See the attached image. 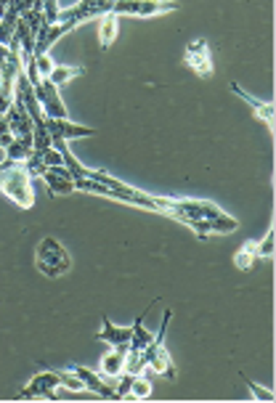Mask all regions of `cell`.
I'll return each mask as SVG.
<instances>
[{
  "mask_svg": "<svg viewBox=\"0 0 276 403\" xmlns=\"http://www.w3.org/2000/svg\"><path fill=\"white\" fill-rule=\"evenodd\" d=\"M210 223V234H231V231H237L239 228V221L237 218H231V215H218V218H213Z\"/></svg>",
  "mask_w": 276,
  "mask_h": 403,
  "instance_id": "d6986e66",
  "label": "cell"
},
{
  "mask_svg": "<svg viewBox=\"0 0 276 403\" xmlns=\"http://www.w3.org/2000/svg\"><path fill=\"white\" fill-rule=\"evenodd\" d=\"M40 181L48 186V191H51L54 197H56V194H59V197L75 194V183L69 181V178H61V175H56V173H54L51 167H48V170H45L43 175H40Z\"/></svg>",
  "mask_w": 276,
  "mask_h": 403,
  "instance_id": "4fadbf2b",
  "label": "cell"
},
{
  "mask_svg": "<svg viewBox=\"0 0 276 403\" xmlns=\"http://www.w3.org/2000/svg\"><path fill=\"white\" fill-rule=\"evenodd\" d=\"M11 141H14V133H0V149H5Z\"/></svg>",
  "mask_w": 276,
  "mask_h": 403,
  "instance_id": "f546056e",
  "label": "cell"
},
{
  "mask_svg": "<svg viewBox=\"0 0 276 403\" xmlns=\"http://www.w3.org/2000/svg\"><path fill=\"white\" fill-rule=\"evenodd\" d=\"M61 382L56 371H40L21 390V398H56V387Z\"/></svg>",
  "mask_w": 276,
  "mask_h": 403,
  "instance_id": "9c48e42d",
  "label": "cell"
},
{
  "mask_svg": "<svg viewBox=\"0 0 276 403\" xmlns=\"http://www.w3.org/2000/svg\"><path fill=\"white\" fill-rule=\"evenodd\" d=\"M8 53H11V51H8V45H3V42H0V56H3V59H5V56H8Z\"/></svg>",
  "mask_w": 276,
  "mask_h": 403,
  "instance_id": "4dcf8cb0",
  "label": "cell"
},
{
  "mask_svg": "<svg viewBox=\"0 0 276 403\" xmlns=\"http://www.w3.org/2000/svg\"><path fill=\"white\" fill-rule=\"evenodd\" d=\"M133 337V323L130 326H117L109 316H101V332L96 334V340L109 343L112 347H128Z\"/></svg>",
  "mask_w": 276,
  "mask_h": 403,
  "instance_id": "30bf717a",
  "label": "cell"
},
{
  "mask_svg": "<svg viewBox=\"0 0 276 403\" xmlns=\"http://www.w3.org/2000/svg\"><path fill=\"white\" fill-rule=\"evenodd\" d=\"M112 3H115V0H80L78 5L59 11V21H72V24H78L80 27L82 21L101 19L104 14H109V11H112ZM59 21H56V24H59Z\"/></svg>",
  "mask_w": 276,
  "mask_h": 403,
  "instance_id": "5b68a950",
  "label": "cell"
},
{
  "mask_svg": "<svg viewBox=\"0 0 276 403\" xmlns=\"http://www.w3.org/2000/svg\"><path fill=\"white\" fill-rule=\"evenodd\" d=\"M231 93L244 101V103H247V106L255 112L257 117L268 125V130H274V103H263V101H257L255 96H250V93H247V90H244L239 82H231Z\"/></svg>",
  "mask_w": 276,
  "mask_h": 403,
  "instance_id": "8fae6325",
  "label": "cell"
},
{
  "mask_svg": "<svg viewBox=\"0 0 276 403\" xmlns=\"http://www.w3.org/2000/svg\"><path fill=\"white\" fill-rule=\"evenodd\" d=\"M80 75H85V66H61V64H56L54 72L48 75V80L54 82L56 88H61V85H67L72 77H80Z\"/></svg>",
  "mask_w": 276,
  "mask_h": 403,
  "instance_id": "2e32d148",
  "label": "cell"
},
{
  "mask_svg": "<svg viewBox=\"0 0 276 403\" xmlns=\"http://www.w3.org/2000/svg\"><path fill=\"white\" fill-rule=\"evenodd\" d=\"M154 302H157V300H152V305H149V308L143 310V316H146V313H149V310L154 308ZM143 316H138L136 321H133V337H130V345H128V350H143L146 345L152 343V337H154L152 332H146V326H143Z\"/></svg>",
  "mask_w": 276,
  "mask_h": 403,
  "instance_id": "5bb4252c",
  "label": "cell"
},
{
  "mask_svg": "<svg viewBox=\"0 0 276 403\" xmlns=\"http://www.w3.org/2000/svg\"><path fill=\"white\" fill-rule=\"evenodd\" d=\"M43 125L51 136V141H69V138H91L96 136V127H85V125H75L69 120H56V117H43Z\"/></svg>",
  "mask_w": 276,
  "mask_h": 403,
  "instance_id": "ba28073f",
  "label": "cell"
},
{
  "mask_svg": "<svg viewBox=\"0 0 276 403\" xmlns=\"http://www.w3.org/2000/svg\"><path fill=\"white\" fill-rule=\"evenodd\" d=\"M56 374H59V382L64 384V387H69L72 393H85V384H82V380L75 377L72 371H56Z\"/></svg>",
  "mask_w": 276,
  "mask_h": 403,
  "instance_id": "cb8c5ba5",
  "label": "cell"
},
{
  "mask_svg": "<svg viewBox=\"0 0 276 403\" xmlns=\"http://www.w3.org/2000/svg\"><path fill=\"white\" fill-rule=\"evenodd\" d=\"M125 353H128V347H112V353H106L104 361H101V374L104 377H119L122 363H125Z\"/></svg>",
  "mask_w": 276,
  "mask_h": 403,
  "instance_id": "9a60e30c",
  "label": "cell"
},
{
  "mask_svg": "<svg viewBox=\"0 0 276 403\" xmlns=\"http://www.w3.org/2000/svg\"><path fill=\"white\" fill-rule=\"evenodd\" d=\"M257 260V255H255V242H247V244H242L237 249V255H234V262H237V268L239 271H253V265H255Z\"/></svg>",
  "mask_w": 276,
  "mask_h": 403,
  "instance_id": "e0dca14e",
  "label": "cell"
},
{
  "mask_svg": "<svg viewBox=\"0 0 276 403\" xmlns=\"http://www.w3.org/2000/svg\"><path fill=\"white\" fill-rule=\"evenodd\" d=\"M0 194H5L21 210L35 207V191H32V175L27 173L24 162L5 160L0 164Z\"/></svg>",
  "mask_w": 276,
  "mask_h": 403,
  "instance_id": "6da1fadb",
  "label": "cell"
},
{
  "mask_svg": "<svg viewBox=\"0 0 276 403\" xmlns=\"http://www.w3.org/2000/svg\"><path fill=\"white\" fill-rule=\"evenodd\" d=\"M35 265L45 276H64L69 268H72V258L69 252L61 247L54 236H45L43 242L38 244V252H35Z\"/></svg>",
  "mask_w": 276,
  "mask_h": 403,
  "instance_id": "3957f363",
  "label": "cell"
},
{
  "mask_svg": "<svg viewBox=\"0 0 276 403\" xmlns=\"http://www.w3.org/2000/svg\"><path fill=\"white\" fill-rule=\"evenodd\" d=\"M143 369H146L143 350H128V353H125V363H122V371L138 377V374H143Z\"/></svg>",
  "mask_w": 276,
  "mask_h": 403,
  "instance_id": "ac0fdd59",
  "label": "cell"
},
{
  "mask_svg": "<svg viewBox=\"0 0 276 403\" xmlns=\"http://www.w3.org/2000/svg\"><path fill=\"white\" fill-rule=\"evenodd\" d=\"M40 157H43V162H45L48 167H56V164H64V162H61V154L56 151V149H54V146H51V149H45V151L40 154Z\"/></svg>",
  "mask_w": 276,
  "mask_h": 403,
  "instance_id": "f1b7e54d",
  "label": "cell"
},
{
  "mask_svg": "<svg viewBox=\"0 0 276 403\" xmlns=\"http://www.w3.org/2000/svg\"><path fill=\"white\" fill-rule=\"evenodd\" d=\"M35 64H38V75L40 77H48L51 72H54V61H51V56L48 53H43V56H35Z\"/></svg>",
  "mask_w": 276,
  "mask_h": 403,
  "instance_id": "83f0119b",
  "label": "cell"
},
{
  "mask_svg": "<svg viewBox=\"0 0 276 403\" xmlns=\"http://www.w3.org/2000/svg\"><path fill=\"white\" fill-rule=\"evenodd\" d=\"M119 32V16L117 14H104L101 16V27H99V42H101V51H109V45L115 42Z\"/></svg>",
  "mask_w": 276,
  "mask_h": 403,
  "instance_id": "7c38bea8",
  "label": "cell"
},
{
  "mask_svg": "<svg viewBox=\"0 0 276 403\" xmlns=\"http://www.w3.org/2000/svg\"><path fill=\"white\" fill-rule=\"evenodd\" d=\"M30 154H32V149L24 146L19 138H14V141L5 146V160H11V162H24Z\"/></svg>",
  "mask_w": 276,
  "mask_h": 403,
  "instance_id": "ffe728a7",
  "label": "cell"
},
{
  "mask_svg": "<svg viewBox=\"0 0 276 403\" xmlns=\"http://www.w3.org/2000/svg\"><path fill=\"white\" fill-rule=\"evenodd\" d=\"M35 3H38V0H8V8H5V14L21 16V14H27V11H30Z\"/></svg>",
  "mask_w": 276,
  "mask_h": 403,
  "instance_id": "d4e9b609",
  "label": "cell"
},
{
  "mask_svg": "<svg viewBox=\"0 0 276 403\" xmlns=\"http://www.w3.org/2000/svg\"><path fill=\"white\" fill-rule=\"evenodd\" d=\"M178 8L181 3L176 0H115L112 3V14L117 16H159Z\"/></svg>",
  "mask_w": 276,
  "mask_h": 403,
  "instance_id": "277c9868",
  "label": "cell"
},
{
  "mask_svg": "<svg viewBox=\"0 0 276 403\" xmlns=\"http://www.w3.org/2000/svg\"><path fill=\"white\" fill-rule=\"evenodd\" d=\"M170 319H173V310L168 308V310H165V316H162V326H159V332L152 337V343L143 347V358H146V369L157 371V374L168 377V380H176V363H173L170 353H168V347H165V334H168Z\"/></svg>",
  "mask_w": 276,
  "mask_h": 403,
  "instance_id": "7a4b0ae2",
  "label": "cell"
},
{
  "mask_svg": "<svg viewBox=\"0 0 276 403\" xmlns=\"http://www.w3.org/2000/svg\"><path fill=\"white\" fill-rule=\"evenodd\" d=\"M274 242H276V231L274 228H268V234L255 242V255L257 258H274Z\"/></svg>",
  "mask_w": 276,
  "mask_h": 403,
  "instance_id": "44dd1931",
  "label": "cell"
},
{
  "mask_svg": "<svg viewBox=\"0 0 276 403\" xmlns=\"http://www.w3.org/2000/svg\"><path fill=\"white\" fill-rule=\"evenodd\" d=\"M5 8H8V0H0V16L5 14Z\"/></svg>",
  "mask_w": 276,
  "mask_h": 403,
  "instance_id": "1f68e13d",
  "label": "cell"
},
{
  "mask_svg": "<svg viewBox=\"0 0 276 403\" xmlns=\"http://www.w3.org/2000/svg\"><path fill=\"white\" fill-rule=\"evenodd\" d=\"M244 382H247V387L253 390V395H255L257 401H274V390H268V387H260V384L253 382V380H247V377H244Z\"/></svg>",
  "mask_w": 276,
  "mask_h": 403,
  "instance_id": "4316f807",
  "label": "cell"
},
{
  "mask_svg": "<svg viewBox=\"0 0 276 403\" xmlns=\"http://www.w3.org/2000/svg\"><path fill=\"white\" fill-rule=\"evenodd\" d=\"M35 96H38V103L43 109L45 117H56V120H69L67 117V106L59 96V88L48 77H40V82L35 85Z\"/></svg>",
  "mask_w": 276,
  "mask_h": 403,
  "instance_id": "8992f818",
  "label": "cell"
},
{
  "mask_svg": "<svg viewBox=\"0 0 276 403\" xmlns=\"http://www.w3.org/2000/svg\"><path fill=\"white\" fill-rule=\"evenodd\" d=\"M128 395H133V398H149V395H152V382H149V380H143V377L138 374L136 380L130 382Z\"/></svg>",
  "mask_w": 276,
  "mask_h": 403,
  "instance_id": "603a6c76",
  "label": "cell"
},
{
  "mask_svg": "<svg viewBox=\"0 0 276 403\" xmlns=\"http://www.w3.org/2000/svg\"><path fill=\"white\" fill-rule=\"evenodd\" d=\"M40 3H43V14H45V21H48V24H56V21H59V3H56V0H40Z\"/></svg>",
  "mask_w": 276,
  "mask_h": 403,
  "instance_id": "484cf974",
  "label": "cell"
},
{
  "mask_svg": "<svg viewBox=\"0 0 276 403\" xmlns=\"http://www.w3.org/2000/svg\"><path fill=\"white\" fill-rule=\"evenodd\" d=\"M24 167H27V173H30L32 178H40V175L48 170V164H45V162H43V157H40V154H35V151H32V154L24 160Z\"/></svg>",
  "mask_w": 276,
  "mask_h": 403,
  "instance_id": "7402d4cb",
  "label": "cell"
},
{
  "mask_svg": "<svg viewBox=\"0 0 276 403\" xmlns=\"http://www.w3.org/2000/svg\"><path fill=\"white\" fill-rule=\"evenodd\" d=\"M183 61L197 72V77L202 80H210L216 66H213V56H210V45L205 40H192L186 45V53H183Z\"/></svg>",
  "mask_w": 276,
  "mask_h": 403,
  "instance_id": "52a82bcc",
  "label": "cell"
}]
</instances>
